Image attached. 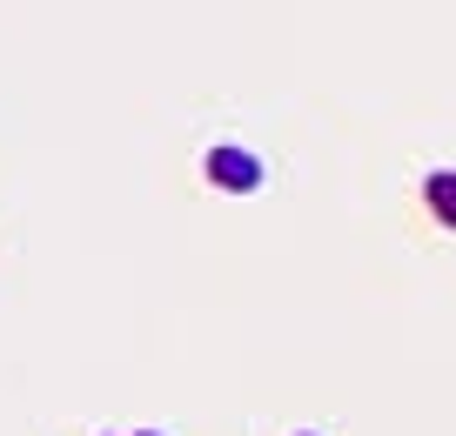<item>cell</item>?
<instances>
[{
    "mask_svg": "<svg viewBox=\"0 0 456 436\" xmlns=\"http://www.w3.org/2000/svg\"><path fill=\"white\" fill-rule=\"evenodd\" d=\"M201 175H208L222 195H256V188L269 182L262 155H256V148H235V141H215L208 155H201Z\"/></svg>",
    "mask_w": 456,
    "mask_h": 436,
    "instance_id": "1",
    "label": "cell"
},
{
    "mask_svg": "<svg viewBox=\"0 0 456 436\" xmlns=\"http://www.w3.org/2000/svg\"><path fill=\"white\" fill-rule=\"evenodd\" d=\"M134 436H161V430H134Z\"/></svg>",
    "mask_w": 456,
    "mask_h": 436,
    "instance_id": "3",
    "label": "cell"
},
{
    "mask_svg": "<svg viewBox=\"0 0 456 436\" xmlns=\"http://www.w3.org/2000/svg\"><path fill=\"white\" fill-rule=\"evenodd\" d=\"M423 209L436 215L443 228H456V169H436V175H423Z\"/></svg>",
    "mask_w": 456,
    "mask_h": 436,
    "instance_id": "2",
    "label": "cell"
}]
</instances>
